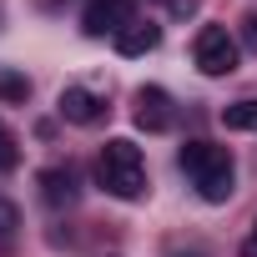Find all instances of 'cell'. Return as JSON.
Here are the masks:
<instances>
[{
  "label": "cell",
  "mask_w": 257,
  "mask_h": 257,
  "mask_svg": "<svg viewBox=\"0 0 257 257\" xmlns=\"http://www.w3.org/2000/svg\"><path fill=\"white\" fill-rule=\"evenodd\" d=\"M86 36H121L132 26V0H86V16H81Z\"/></svg>",
  "instance_id": "277c9868"
},
{
  "label": "cell",
  "mask_w": 257,
  "mask_h": 257,
  "mask_svg": "<svg viewBox=\"0 0 257 257\" xmlns=\"http://www.w3.org/2000/svg\"><path fill=\"white\" fill-rule=\"evenodd\" d=\"M16 162H21V147H16V132H11L6 121H0V172H11Z\"/></svg>",
  "instance_id": "8fae6325"
},
{
  "label": "cell",
  "mask_w": 257,
  "mask_h": 257,
  "mask_svg": "<svg viewBox=\"0 0 257 257\" xmlns=\"http://www.w3.org/2000/svg\"><path fill=\"white\" fill-rule=\"evenodd\" d=\"M16 227H21L16 202H6V197H0V247H11V242H16Z\"/></svg>",
  "instance_id": "30bf717a"
},
{
  "label": "cell",
  "mask_w": 257,
  "mask_h": 257,
  "mask_svg": "<svg viewBox=\"0 0 257 257\" xmlns=\"http://www.w3.org/2000/svg\"><path fill=\"white\" fill-rule=\"evenodd\" d=\"M41 187H46V202H51V207L76 202V182H71V172H41Z\"/></svg>",
  "instance_id": "9c48e42d"
},
{
  "label": "cell",
  "mask_w": 257,
  "mask_h": 257,
  "mask_svg": "<svg viewBox=\"0 0 257 257\" xmlns=\"http://www.w3.org/2000/svg\"><path fill=\"white\" fill-rule=\"evenodd\" d=\"M137 126L142 132H167L172 126V96L162 86H142L137 91Z\"/></svg>",
  "instance_id": "5b68a950"
},
{
  "label": "cell",
  "mask_w": 257,
  "mask_h": 257,
  "mask_svg": "<svg viewBox=\"0 0 257 257\" xmlns=\"http://www.w3.org/2000/svg\"><path fill=\"white\" fill-rule=\"evenodd\" d=\"M192 61H197L202 76H232L237 71V41L227 36V26H202L197 46H192Z\"/></svg>",
  "instance_id": "3957f363"
},
{
  "label": "cell",
  "mask_w": 257,
  "mask_h": 257,
  "mask_svg": "<svg viewBox=\"0 0 257 257\" xmlns=\"http://www.w3.org/2000/svg\"><path fill=\"white\" fill-rule=\"evenodd\" d=\"M222 126H227V132H257V101L242 96V101L222 106Z\"/></svg>",
  "instance_id": "ba28073f"
},
{
  "label": "cell",
  "mask_w": 257,
  "mask_h": 257,
  "mask_svg": "<svg viewBox=\"0 0 257 257\" xmlns=\"http://www.w3.org/2000/svg\"><path fill=\"white\" fill-rule=\"evenodd\" d=\"M0 96H6V76H0Z\"/></svg>",
  "instance_id": "5bb4252c"
},
{
  "label": "cell",
  "mask_w": 257,
  "mask_h": 257,
  "mask_svg": "<svg viewBox=\"0 0 257 257\" xmlns=\"http://www.w3.org/2000/svg\"><path fill=\"white\" fill-rule=\"evenodd\" d=\"M242 257H257V222H252V237H247V247H242Z\"/></svg>",
  "instance_id": "4fadbf2b"
},
{
  "label": "cell",
  "mask_w": 257,
  "mask_h": 257,
  "mask_svg": "<svg viewBox=\"0 0 257 257\" xmlns=\"http://www.w3.org/2000/svg\"><path fill=\"white\" fill-rule=\"evenodd\" d=\"M101 96L96 91H86V86H66L61 91V116L66 121H76V126H91V121H101Z\"/></svg>",
  "instance_id": "8992f818"
},
{
  "label": "cell",
  "mask_w": 257,
  "mask_h": 257,
  "mask_svg": "<svg viewBox=\"0 0 257 257\" xmlns=\"http://www.w3.org/2000/svg\"><path fill=\"white\" fill-rule=\"evenodd\" d=\"M242 46H247V51H257V11H252V16H242Z\"/></svg>",
  "instance_id": "7c38bea8"
},
{
  "label": "cell",
  "mask_w": 257,
  "mask_h": 257,
  "mask_svg": "<svg viewBox=\"0 0 257 257\" xmlns=\"http://www.w3.org/2000/svg\"><path fill=\"white\" fill-rule=\"evenodd\" d=\"M182 172L197 182L202 202H227L232 197V152L217 142H187L182 147Z\"/></svg>",
  "instance_id": "7a4b0ae2"
},
{
  "label": "cell",
  "mask_w": 257,
  "mask_h": 257,
  "mask_svg": "<svg viewBox=\"0 0 257 257\" xmlns=\"http://www.w3.org/2000/svg\"><path fill=\"white\" fill-rule=\"evenodd\" d=\"M96 177L111 197L121 202H137L147 192V162H142V147L137 142H126V137H111L101 147V162H96Z\"/></svg>",
  "instance_id": "6da1fadb"
},
{
  "label": "cell",
  "mask_w": 257,
  "mask_h": 257,
  "mask_svg": "<svg viewBox=\"0 0 257 257\" xmlns=\"http://www.w3.org/2000/svg\"><path fill=\"white\" fill-rule=\"evenodd\" d=\"M157 46H162V26H152V21H132V26L116 36V51L121 56H147Z\"/></svg>",
  "instance_id": "52a82bcc"
}]
</instances>
